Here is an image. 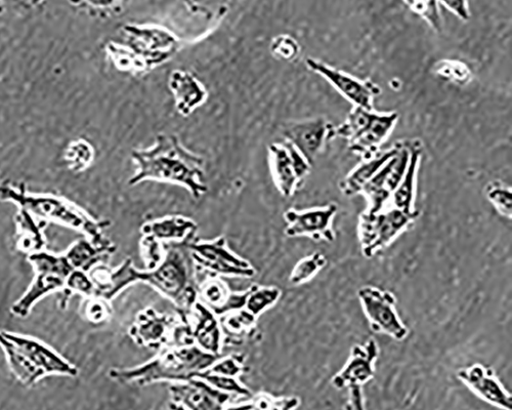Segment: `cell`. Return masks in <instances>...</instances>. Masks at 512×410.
I'll use <instances>...</instances> for the list:
<instances>
[{"mask_svg":"<svg viewBox=\"0 0 512 410\" xmlns=\"http://www.w3.org/2000/svg\"><path fill=\"white\" fill-rule=\"evenodd\" d=\"M183 322L178 314L161 313L149 307L138 313L128 334L138 346L159 351L175 345Z\"/></svg>","mask_w":512,"mask_h":410,"instance_id":"10","label":"cell"},{"mask_svg":"<svg viewBox=\"0 0 512 410\" xmlns=\"http://www.w3.org/2000/svg\"><path fill=\"white\" fill-rule=\"evenodd\" d=\"M281 291L276 286L254 284L248 289L245 308L256 318L274 307L281 298Z\"/></svg>","mask_w":512,"mask_h":410,"instance_id":"29","label":"cell"},{"mask_svg":"<svg viewBox=\"0 0 512 410\" xmlns=\"http://www.w3.org/2000/svg\"><path fill=\"white\" fill-rule=\"evenodd\" d=\"M379 355L378 344L370 339L364 345H355L343 368L332 378L331 384L337 390L362 387L375 376Z\"/></svg>","mask_w":512,"mask_h":410,"instance_id":"16","label":"cell"},{"mask_svg":"<svg viewBox=\"0 0 512 410\" xmlns=\"http://www.w3.org/2000/svg\"><path fill=\"white\" fill-rule=\"evenodd\" d=\"M0 348L6 354L11 372L30 387L48 376L76 377L78 369L52 347L35 338L0 331Z\"/></svg>","mask_w":512,"mask_h":410,"instance_id":"4","label":"cell"},{"mask_svg":"<svg viewBox=\"0 0 512 410\" xmlns=\"http://www.w3.org/2000/svg\"><path fill=\"white\" fill-rule=\"evenodd\" d=\"M405 5L428 22L434 30L442 32L443 20L440 13L439 3L437 2H405Z\"/></svg>","mask_w":512,"mask_h":410,"instance_id":"37","label":"cell"},{"mask_svg":"<svg viewBox=\"0 0 512 410\" xmlns=\"http://www.w3.org/2000/svg\"><path fill=\"white\" fill-rule=\"evenodd\" d=\"M307 66L328 80L355 107L374 111L373 101L381 93L380 88L374 82L358 79L312 58L307 60Z\"/></svg>","mask_w":512,"mask_h":410,"instance_id":"13","label":"cell"},{"mask_svg":"<svg viewBox=\"0 0 512 410\" xmlns=\"http://www.w3.org/2000/svg\"><path fill=\"white\" fill-rule=\"evenodd\" d=\"M169 393L172 402L186 410H224L233 398L200 378L172 384Z\"/></svg>","mask_w":512,"mask_h":410,"instance_id":"17","label":"cell"},{"mask_svg":"<svg viewBox=\"0 0 512 410\" xmlns=\"http://www.w3.org/2000/svg\"><path fill=\"white\" fill-rule=\"evenodd\" d=\"M233 293L229 285L215 275H207L198 286L199 301L220 318L228 314Z\"/></svg>","mask_w":512,"mask_h":410,"instance_id":"25","label":"cell"},{"mask_svg":"<svg viewBox=\"0 0 512 410\" xmlns=\"http://www.w3.org/2000/svg\"><path fill=\"white\" fill-rule=\"evenodd\" d=\"M141 231L162 243L188 244L196 239L198 225L183 216H167L144 224Z\"/></svg>","mask_w":512,"mask_h":410,"instance_id":"20","label":"cell"},{"mask_svg":"<svg viewBox=\"0 0 512 410\" xmlns=\"http://www.w3.org/2000/svg\"><path fill=\"white\" fill-rule=\"evenodd\" d=\"M221 356L207 353L196 345L168 346L139 366L110 369L109 377L122 384L138 386L185 383L208 372Z\"/></svg>","mask_w":512,"mask_h":410,"instance_id":"2","label":"cell"},{"mask_svg":"<svg viewBox=\"0 0 512 410\" xmlns=\"http://www.w3.org/2000/svg\"><path fill=\"white\" fill-rule=\"evenodd\" d=\"M399 119L397 112L378 113L371 127L355 142L350 144V150L361 156L363 161L378 154V149L391 135Z\"/></svg>","mask_w":512,"mask_h":410,"instance_id":"22","label":"cell"},{"mask_svg":"<svg viewBox=\"0 0 512 410\" xmlns=\"http://www.w3.org/2000/svg\"><path fill=\"white\" fill-rule=\"evenodd\" d=\"M333 126L324 118L292 123L284 132L285 141L300 152L312 167L325 142L330 140Z\"/></svg>","mask_w":512,"mask_h":410,"instance_id":"18","label":"cell"},{"mask_svg":"<svg viewBox=\"0 0 512 410\" xmlns=\"http://www.w3.org/2000/svg\"><path fill=\"white\" fill-rule=\"evenodd\" d=\"M185 245L197 271L219 277L252 278L256 275L253 266L229 248L224 236L212 240L195 239Z\"/></svg>","mask_w":512,"mask_h":410,"instance_id":"8","label":"cell"},{"mask_svg":"<svg viewBox=\"0 0 512 410\" xmlns=\"http://www.w3.org/2000/svg\"><path fill=\"white\" fill-rule=\"evenodd\" d=\"M211 374L239 379L245 372V356L243 354H231L221 356L209 371Z\"/></svg>","mask_w":512,"mask_h":410,"instance_id":"35","label":"cell"},{"mask_svg":"<svg viewBox=\"0 0 512 410\" xmlns=\"http://www.w3.org/2000/svg\"><path fill=\"white\" fill-rule=\"evenodd\" d=\"M271 51L280 59L292 61L300 54L301 48L294 38L281 34L273 40Z\"/></svg>","mask_w":512,"mask_h":410,"instance_id":"38","label":"cell"},{"mask_svg":"<svg viewBox=\"0 0 512 410\" xmlns=\"http://www.w3.org/2000/svg\"><path fill=\"white\" fill-rule=\"evenodd\" d=\"M18 222L22 234L18 244L20 250L30 255L44 250L46 244L44 228L34 223L31 215L22 210Z\"/></svg>","mask_w":512,"mask_h":410,"instance_id":"30","label":"cell"},{"mask_svg":"<svg viewBox=\"0 0 512 410\" xmlns=\"http://www.w3.org/2000/svg\"><path fill=\"white\" fill-rule=\"evenodd\" d=\"M29 262L35 277L28 291L12 307V313L26 317L35 304L48 295L66 290L67 282L75 270H78L67 253L55 255L45 251L29 255Z\"/></svg>","mask_w":512,"mask_h":410,"instance_id":"6","label":"cell"},{"mask_svg":"<svg viewBox=\"0 0 512 410\" xmlns=\"http://www.w3.org/2000/svg\"><path fill=\"white\" fill-rule=\"evenodd\" d=\"M197 269L185 244L166 248L163 262L153 271L144 270V281L175 305L184 320L198 299Z\"/></svg>","mask_w":512,"mask_h":410,"instance_id":"5","label":"cell"},{"mask_svg":"<svg viewBox=\"0 0 512 410\" xmlns=\"http://www.w3.org/2000/svg\"><path fill=\"white\" fill-rule=\"evenodd\" d=\"M377 116L378 113L374 111L354 107L344 125L333 128L330 134V140L340 137L345 138L352 144L371 127Z\"/></svg>","mask_w":512,"mask_h":410,"instance_id":"27","label":"cell"},{"mask_svg":"<svg viewBox=\"0 0 512 410\" xmlns=\"http://www.w3.org/2000/svg\"><path fill=\"white\" fill-rule=\"evenodd\" d=\"M439 6L445 7L448 11L454 13L462 21H468L471 18L467 2H442Z\"/></svg>","mask_w":512,"mask_h":410,"instance_id":"43","label":"cell"},{"mask_svg":"<svg viewBox=\"0 0 512 410\" xmlns=\"http://www.w3.org/2000/svg\"><path fill=\"white\" fill-rule=\"evenodd\" d=\"M362 310L374 333L387 335L396 341L409 336V328L397 312V298L387 290L365 285L358 290Z\"/></svg>","mask_w":512,"mask_h":410,"instance_id":"9","label":"cell"},{"mask_svg":"<svg viewBox=\"0 0 512 410\" xmlns=\"http://www.w3.org/2000/svg\"><path fill=\"white\" fill-rule=\"evenodd\" d=\"M487 197L501 216L511 219L512 193L510 188L499 182H494L487 188Z\"/></svg>","mask_w":512,"mask_h":410,"instance_id":"36","label":"cell"},{"mask_svg":"<svg viewBox=\"0 0 512 410\" xmlns=\"http://www.w3.org/2000/svg\"><path fill=\"white\" fill-rule=\"evenodd\" d=\"M435 72L441 78L453 82L458 86L467 85L472 79V71L460 61L443 60L435 66Z\"/></svg>","mask_w":512,"mask_h":410,"instance_id":"32","label":"cell"},{"mask_svg":"<svg viewBox=\"0 0 512 410\" xmlns=\"http://www.w3.org/2000/svg\"><path fill=\"white\" fill-rule=\"evenodd\" d=\"M282 144L289 154L295 176L298 182L302 184V181L310 173L312 167L305 159V157L300 152H298L293 145H291L289 142L285 140Z\"/></svg>","mask_w":512,"mask_h":410,"instance_id":"41","label":"cell"},{"mask_svg":"<svg viewBox=\"0 0 512 410\" xmlns=\"http://www.w3.org/2000/svg\"><path fill=\"white\" fill-rule=\"evenodd\" d=\"M419 211L407 213L390 207L375 215L363 213L359 222V238L362 254L371 259L387 249L403 232L419 218Z\"/></svg>","mask_w":512,"mask_h":410,"instance_id":"7","label":"cell"},{"mask_svg":"<svg viewBox=\"0 0 512 410\" xmlns=\"http://www.w3.org/2000/svg\"><path fill=\"white\" fill-rule=\"evenodd\" d=\"M402 144L403 142H398L386 152L376 154L374 157L365 160L360 166L355 168L346 179L339 183L341 192L348 197L360 194L365 184L378 173L384 164L399 153Z\"/></svg>","mask_w":512,"mask_h":410,"instance_id":"23","label":"cell"},{"mask_svg":"<svg viewBox=\"0 0 512 410\" xmlns=\"http://www.w3.org/2000/svg\"><path fill=\"white\" fill-rule=\"evenodd\" d=\"M185 321L190 326L194 345L207 353L221 355L225 341L219 316L198 301Z\"/></svg>","mask_w":512,"mask_h":410,"instance_id":"19","label":"cell"},{"mask_svg":"<svg viewBox=\"0 0 512 410\" xmlns=\"http://www.w3.org/2000/svg\"><path fill=\"white\" fill-rule=\"evenodd\" d=\"M410 158L408 142H403L399 153L390 159L378 173L362 188L361 193L368 199L367 215L386 210L387 204L400 186L407 171Z\"/></svg>","mask_w":512,"mask_h":410,"instance_id":"11","label":"cell"},{"mask_svg":"<svg viewBox=\"0 0 512 410\" xmlns=\"http://www.w3.org/2000/svg\"><path fill=\"white\" fill-rule=\"evenodd\" d=\"M132 157L138 168L128 182L132 186L146 180L177 184L190 191L195 199L208 190L203 158L187 150L174 135H158L154 146L135 150Z\"/></svg>","mask_w":512,"mask_h":410,"instance_id":"1","label":"cell"},{"mask_svg":"<svg viewBox=\"0 0 512 410\" xmlns=\"http://www.w3.org/2000/svg\"><path fill=\"white\" fill-rule=\"evenodd\" d=\"M337 212L338 207L335 203L304 211L290 209L284 213L287 224L285 234L288 237L307 236L315 241L333 242V219Z\"/></svg>","mask_w":512,"mask_h":410,"instance_id":"12","label":"cell"},{"mask_svg":"<svg viewBox=\"0 0 512 410\" xmlns=\"http://www.w3.org/2000/svg\"><path fill=\"white\" fill-rule=\"evenodd\" d=\"M140 254L145 265V270L153 271L163 262L166 248L161 241L151 236L143 235L140 241Z\"/></svg>","mask_w":512,"mask_h":410,"instance_id":"34","label":"cell"},{"mask_svg":"<svg viewBox=\"0 0 512 410\" xmlns=\"http://www.w3.org/2000/svg\"><path fill=\"white\" fill-rule=\"evenodd\" d=\"M0 199L12 201L22 211L64 225L85 235L98 248L116 251V245L105 235L109 221L94 219L78 205L62 197L49 194H32L24 188L0 186Z\"/></svg>","mask_w":512,"mask_h":410,"instance_id":"3","label":"cell"},{"mask_svg":"<svg viewBox=\"0 0 512 410\" xmlns=\"http://www.w3.org/2000/svg\"><path fill=\"white\" fill-rule=\"evenodd\" d=\"M69 158L77 170H84L90 166L94 158L93 147L84 141L74 143L70 148Z\"/></svg>","mask_w":512,"mask_h":410,"instance_id":"39","label":"cell"},{"mask_svg":"<svg viewBox=\"0 0 512 410\" xmlns=\"http://www.w3.org/2000/svg\"><path fill=\"white\" fill-rule=\"evenodd\" d=\"M271 396L267 393H261L252 396L245 403L228 405L224 410H269Z\"/></svg>","mask_w":512,"mask_h":410,"instance_id":"42","label":"cell"},{"mask_svg":"<svg viewBox=\"0 0 512 410\" xmlns=\"http://www.w3.org/2000/svg\"><path fill=\"white\" fill-rule=\"evenodd\" d=\"M169 409L170 410H186L185 408H183L182 406L178 405V404H175L173 402H170L169 403Z\"/></svg>","mask_w":512,"mask_h":410,"instance_id":"45","label":"cell"},{"mask_svg":"<svg viewBox=\"0 0 512 410\" xmlns=\"http://www.w3.org/2000/svg\"><path fill=\"white\" fill-rule=\"evenodd\" d=\"M199 378L207 382L212 387H215L224 393L230 394L233 397L250 399L253 396L251 391L246 386H244L239 381V379L219 376L209 372H206Z\"/></svg>","mask_w":512,"mask_h":410,"instance_id":"33","label":"cell"},{"mask_svg":"<svg viewBox=\"0 0 512 410\" xmlns=\"http://www.w3.org/2000/svg\"><path fill=\"white\" fill-rule=\"evenodd\" d=\"M169 88L175 96L176 108L183 116L192 114L207 98L204 86L188 71L172 72L169 77Z\"/></svg>","mask_w":512,"mask_h":410,"instance_id":"21","label":"cell"},{"mask_svg":"<svg viewBox=\"0 0 512 410\" xmlns=\"http://www.w3.org/2000/svg\"><path fill=\"white\" fill-rule=\"evenodd\" d=\"M327 258L321 253H314L305 257L293 267L289 282L293 285H302L311 281L325 266Z\"/></svg>","mask_w":512,"mask_h":410,"instance_id":"31","label":"cell"},{"mask_svg":"<svg viewBox=\"0 0 512 410\" xmlns=\"http://www.w3.org/2000/svg\"><path fill=\"white\" fill-rule=\"evenodd\" d=\"M457 379L486 403L502 410H512V397L494 369L475 363L459 369Z\"/></svg>","mask_w":512,"mask_h":410,"instance_id":"14","label":"cell"},{"mask_svg":"<svg viewBox=\"0 0 512 410\" xmlns=\"http://www.w3.org/2000/svg\"><path fill=\"white\" fill-rule=\"evenodd\" d=\"M271 168L276 186L284 197H291L301 186L298 182L291 159L282 143L270 146Z\"/></svg>","mask_w":512,"mask_h":410,"instance_id":"26","label":"cell"},{"mask_svg":"<svg viewBox=\"0 0 512 410\" xmlns=\"http://www.w3.org/2000/svg\"><path fill=\"white\" fill-rule=\"evenodd\" d=\"M84 315L93 323H102L112 315L111 303L101 299H89L84 308Z\"/></svg>","mask_w":512,"mask_h":410,"instance_id":"40","label":"cell"},{"mask_svg":"<svg viewBox=\"0 0 512 410\" xmlns=\"http://www.w3.org/2000/svg\"><path fill=\"white\" fill-rule=\"evenodd\" d=\"M410 158L407 171L403 180L392 196L393 207L407 213L416 211L414 209L416 175L422 154V144L419 140L408 142Z\"/></svg>","mask_w":512,"mask_h":410,"instance_id":"24","label":"cell"},{"mask_svg":"<svg viewBox=\"0 0 512 410\" xmlns=\"http://www.w3.org/2000/svg\"><path fill=\"white\" fill-rule=\"evenodd\" d=\"M89 274L94 284L92 299H101L109 303L128 287L144 281V270L138 269L132 258L125 259L114 269L100 264Z\"/></svg>","mask_w":512,"mask_h":410,"instance_id":"15","label":"cell"},{"mask_svg":"<svg viewBox=\"0 0 512 410\" xmlns=\"http://www.w3.org/2000/svg\"><path fill=\"white\" fill-rule=\"evenodd\" d=\"M350 405L352 410H366L362 387L350 389Z\"/></svg>","mask_w":512,"mask_h":410,"instance_id":"44","label":"cell"},{"mask_svg":"<svg viewBox=\"0 0 512 410\" xmlns=\"http://www.w3.org/2000/svg\"><path fill=\"white\" fill-rule=\"evenodd\" d=\"M223 332L224 341L229 337L233 341L243 340L245 337H250L256 330V318L246 309L229 313L220 318Z\"/></svg>","mask_w":512,"mask_h":410,"instance_id":"28","label":"cell"}]
</instances>
